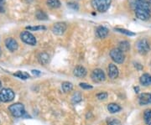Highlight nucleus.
<instances>
[{"label":"nucleus","instance_id":"f257e3e1","mask_svg":"<svg viewBox=\"0 0 151 125\" xmlns=\"http://www.w3.org/2000/svg\"><path fill=\"white\" fill-rule=\"evenodd\" d=\"M135 15L138 19L141 20H148L151 16L150 5L146 4L145 3H142L139 1L135 2Z\"/></svg>","mask_w":151,"mask_h":125},{"label":"nucleus","instance_id":"f03ea898","mask_svg":"<svg viewBox=\"0 0 151 125\" xmlns=\"http://www.w3.org/2000/svg\"><path fill=\"white\" fill-rule=\"evenodd\" d=\"M112 0H92V5L95 10L105 13L110 8Z\"/></svg>","mask_w":151,"mask_h":125},{"label":"nucleus","instance_id":"7ed1b4c3","mask_svg":"<svg viewBox=\"0 0 151 125\" xmlns=\"http://www.w3.org/2000/svg\"><path fill=\"white\" fill-rule=\"evenodd\" d=\"M9 110L11 113V114L13 115L14 117H15V118H21L25 114L24 105L22 103H19L10 105L9 107Z\"/></svg>","mask_w":151,"mask_h":125},{"label":"nucleus","instance_id":"20e7f679","mask_svg":"<svg viewBox=\"0 0 151 125\" xmlns=\"http://www.w3.org/2000/svg\"><path fill=\"white\" fill-rule=\"evenodd\" d=\"M15 94L14 91L9 88H4L0 92V100L4 103H9L14 100Z\"/></svg>","mask_w":151,"mask_h":125},{"label":"nucleus","instance_id":"39448f33","mask_svg":"<svg viewBox=\"0 0 151 125\" xmlns=\"http://www.w3.org/2000/svg\"><path fill=\"white\" fill-rule=\"evenodd\" d=\"M110 56L112 60L118 63V64H122L125 60V56L123 51H121L119 48H114L110 51Z\"/></svg>","mask_w":151,"mask_h":125},{"label":"nucleus","instance_id":"423d86ee","mask_svg":"<svg viewBox=\"0 0 151 125\" xmlns=\"http://www.w3.org/2000/svg\"><path fill=\"white\" fill-rule=\"evenodd\" d=\"M136 48L140 54H147L150 50V45L146 39H142L136 44Z\"/></svg>","mask_w":151,"mask_h":125},{"label":"nucleus","instance_id":"0eeeda50","mask_svg":"<svg viewBox=\"0 0 151 125\" xmlns=\"http://www.w3.org/2000/svg\"><path fill=\"white\" fill-rule=\"evenodd\" d=\"M20 39L23 42H24L29 45H35L37 43V40L32 34L29 31H23L20 34Z\"/></svg>","mask_w":151,"mask_h":125},{"label":"nucleus","instance_id":"6e6552de","mask_svg":"<svg viewBox=\"0 0 151 125\" xmlns=\"http://www.w3.org/2000/svg\"><path fill=\"white\" fill-rule=\"evenodd\" d=\"M91 78L93 82H102L105 81L106 76L103 70L101 69H95L91 74Z\"/></svg>","mask_w":151,"mask_h":125},{"label":"nucleus","instance_id":"1a4fd4ad","mask_svg":"<svg viewBox=\"0 0 151 125\" xmlns=\"http://www.w3.org/2000/svg\"><path fill=\"white\" fill-rule=\"evenodd\" d=\"M66 24L64 22H58L56 24H55L52 27V32L54 33L56 35H61L63 34L65 31L66 30Z\"/></svg>","mask_w":151,"mask_h":125},{"label":"nucleus","instance_id":"9d476101","mask_svg":"<svg viewBox=\"0 0 151 125\" xmlns=\"http://www.w3.org/2000/svg\"><path fill=\"white\" fill-rule=\"evenodd\" d=\"M5 45L6 47H7V49L9 50H10V51H12V52L17 50H18V47H19L18 42H17L13 38L6 39Z\"/></svg>","mask_w":151,"mask_h":125},{"label":"nucleus","instance_id":"9b49d317","mask_svg":"<svg viewBox=\"0 0 151 125\" xmlns=\"http://www.w3.org/2000/svg\"><path fill=\"white\" fill-rule=\"evenodd\" d=\"M139 103L140 105H148L151 104L150 93H141L139 96Z\"/></svg>","mask_w":151,"mask_h":125},{"label":"nucleus","instance_id":"f8f14e48","mask_svg":"<svg viewBox=\"0 0 151 125\" xmlns=\"http://www.w3.org/2000/svg\"><path fill=\"white\" fill-rule=\"evenodd\" d=\"M108 76L111 79H116L119 76V69L114 64H109L108 65Z\"/></svg>","mask_w":151,"mask_h":125},{"label":"nucleus","instance_id":"ddd939ff","mask_svg":"<svg viewBox=\"0 0 151 125\" xmlns=\"http://www.w3.org/2000/svg\"><path fill=\"white\" fill-rule=\"evenodd\" d=\"M108 29L104 26H98L96 29V36L99 39H104L108 36Z\"/></svg>","mask_w":151,"mask_h":125},{"label":"nucleus","instance_id":"4468645a","mask_svg":"<svg viewBox=\"0 0 151 125\" xmlns=\"http://www.w3.org/2000/svg\"><path fill=\"white\" fill-rule=\"evenodd\" d=\"M74 75L77 77H85L86 75V68L82 65H77L76 66L75 69H74Z\"/></svg>","mask_w":151,"mask_h":125},{"label":"nucleus","instance_id":"2eb2a0df","mask_svg":"<svg viewBox=\"0 0 151 125\" xmlns=\"http://www.w3.org/2000/svg\"><path fill=\"white\" fill-rule=\"evenodd\" d=\"M139 82L143 86H150L151 85V75L150 74H144L139 78Z\"/></svg>","mask_w":151,"mask_h":125},{"label":"nucleus","instance_id":"dca6fc26","mask_svg":"<svg viewBox=\"0 0 151 125\" xmlns=\"http://www.w3.org/2000/svg\"><path fill=\"white\" fill-rule=\"evenodd\" d=\"M38 60L42 65H46L50 61V55L45 52H42L38 55Z\"/></svg>","mask_w":151,"mask_h":125},{"label":"nucleus","instance_id":"f3484780","mask_svg":"<svg viewBox=\"0 0 151 125\" xmlns=\"http://www.w3.org/2000/svg\"><path fill=\"white\" fill-rule=\"evenodd\" d=\"M108 110L109 111V113H111V114H115V113H119V111L121 110V107L119 106V104L110 103L108 105Z\"/></svg>","mask_w":151,"mask_h":125},{"label":"nucleus","instance_id":"a211bd4d","mask_svg":"<svg viewBox=\"0 0 151 125\" xmlns=\"http://www.w3.org/2000/svg\"><path fill=\"white\" fill-rule=\"evenodd\" d=\"M119 49L123 51V52H127L130 50V44L129 42L126 41V40H124V41H121L119 43Z\"/></svg>","mask_w":151,"mask_h":125},{"label":"nucleus","instance_id":"6ab92c4d","mask_svg":"<svg viewBox=\"0 0 151 125\" xmlns=\"http://www.w3.org/2000/svg\"><path fill=\"white\" fill-rule=\"evenodd\" d=\"M61 87H62V90L65 93H69V92H70L72 90L73 85H72V83H70L69 82H64L61 84Z\"/></svg>","mask_w":151,"mask_h":125},{"label":"nucleus","instance_id":"aec40b11","mask_svg":"<svg viewBox=\"0 0 151 125\" xmlns=\"http://www.w3.org/2000/svg\"><path fill=\"white\" fill-rule=\"evenodd\" d=\"M47 5L50 6L52 9H58L60 7V0H47Z\"/></svg>","mask_w":151,"mask_h":125},{"label":"nucleus","instance_id":"412c9836","mask_svg":"<svg viewBox=\"0 0 151 125\" xmlns=\"http://www.w3.org/2000/svg\"><path fill=\"white\" fill-rule=\"evenodd\" d=\"M82 99V97H81V94L79 92H76V93H73L72 97H71V101L73 103H80Z\"/></svg>","mask_w":151,"mask_h":125},{"label":"nucleus","instance_id":"4be33fe9","mask_svg":"<svg viewBox=\"0 0 151 125\" xmlns=\"http://www.w3.org/2000/svg\"><path fill=\"white\" fill-rule=\"evenodd\" d=\"M35 16L39 20H47L48 19L47 14L43 10H38L35 14Z\"/></svg>","mask_w":151,"mask_h":125},{"label":"nucleus","instance_id":"5701e85b","mask_svg":"<svg viewBox=\"0 0 151 125\" xmlns=\"http://www.w3.org/2000/svg\"><path fill=\"white\" fill-rule=\"evenodd\" d=\"M14 76H16V77H19L20 79H23V80H25V79H28V78L30 77L29 75V73L24 72V71H18V72L14 74Z\"/></svg>","mask_w":151,"mask_h":125},{"label":"nucleus","instance_id":"b1692460","mask_svg":"<svg viewBox=\"0 0 151 125\" xmlns=\"http://www.w3.org/2000/svg\"><path fill=\"white\" fill-rule=\"evenodd\" d=\"M115 30L119 33H122L124 34H126L128 36H134L135 34H136L135 33L132 32V31H129V30L125 29H121V28H117V29H115Z\"/></svg>","mask_w":151,"mask_h":125},{"label":"nucleus","instance_id":"393cba45","mask_svg":"<svg viewBox=\"0 0 151 125\" xmlns=\"http://www.w3.org/2000/svg\"><path fill=\"white\" fill-rule=\"evenodd\" d=\"M144 119L145 123L149 124L151 121V109H146L144 113Z\"/></svg>","mask_w":151,"mask_h":125},{"label":"nucleus","instance_id":"a878e982","mask_svg":"<svg viewBox=\"0 0 151 125\" xmlns=\"http://www.w3.org/2000/svg\"><path fill=\"white\" fill-rule=\"evenodd\" d=\"M108 125H121V122L115 118H110L107 121Z\"/></svg>","mask_w":151,"mask_h":125},{"label":"nucleus","instance_id":"bb28decb","mask_svg":"<svg viewBox=\"0 0 151 125\" xmlns=\"http://www.w3.org/2000/svg\"><path fill=\"white\" fill-rule=\"evenodd\" d=\"M26 29L30 30V31H38V30H44L46 28L43 25H39V26H28V27H26Z\"/></svg>","mask_w":151,"mask_h":125},{"label":"nucleus","instance_id":"cd10ccee","mask_svg":"<svg viewBox=\"0 0 151 125\" xmlns=\"http://www.w3.org/2000/svg\"><path fill=\"white\" fill-rule=\"evenodd\" d=\"M97 98L99 99V100H104L106 98H108V93H98L97 95Z\"/></svg>","mask_w":151,"mask_h":125},{"label":"nucleus","instance_id":"c85d7f7f","mask_svg":"<svg viewBox=\"0 0 151 125\" xmlns=\"http://www.w3.org/2000/svg\"><path fill=\"white\" fill-rule=\"evenodd\" d=\"M79 86H80V87H81L82 89H85V90H88V89H92V86L89 85V84H87V83H84V82L80 83V84H79Z\"/></svg>","mask_w":151,"mask_h":125},{"label":"nucleus","instance_id":"c756f323","mask_svg":"<svg viewBox=\"0 0 151 125\" xmlns=\"http://www.w3.org/2000/svg\"><path fill=\"white\" fill-rule=\"evenodd\" d=\"M5 1L6 0H0V13L5 12Z\"/></svg>","mask_w":151,"mask_h":125},{"label":"nucleus","instance_id":"7c9ffc66","mask_svg":"<svg viewBox=\"0 0 151 125\" xmlns=\"http://www.w3.org/2000/svg\"><path fill=\"white\" fill-rule=\"evenodd\" d=\"M68 6H69L70 8H71V9H75V10H78V9H79L78 4H75V3H68Z\"/></svg>","mask_w":151,"mask_h":125},{"label":"nucleus","instance_id":"2f4dec72","mask_svg":"<svg viewBox=\"0 0 151 125\" xmlns=\"http://www.w3.org/2000/svg\"><path fill=\"white\" fill-rule=\"evenodd\" d=\"M31 71H32L33 75H35V76H40L41 74V72L40 71H38V70H32Z\"/></svg>","mask_w":151,"mask_h":125},{"label":"nucleus","instance_id":"473e14b6","mask_svg":"<svg viewBox=\"0 0 151 125\" xmlns=\"http://www.w3.org/2000/svg\"><path fill=\"white\" fill-rule=\"evenodd\" d=\"M139 2H142V3H145L146 4H149V5L151 6V0H138Z\"/></svg>","mask_w":151,"mask_h":125},{"label":"nucleus","instance_id":"72a5a7b5","mask_svg":"<svg viewBox=\"0 0 151 125\" xmlns=\"http://www.w3.org/2000/svg\"><path fill=\"white\" fill-rule=\"evenodd\" d=\"M138 67V69L139 70H141V69H143V66L142 65H140V64H135V67Z\"/></svg>","mask_w":151,"mask_h":125},{"label":"nucleus","instance_id":"f704fd0d","mask_svg":"<svg viewBox=\"0 0 151 125\" xmlns=\"http://www.w3.org/2000/svg\"><path fill=\"white\" fill-rule=\"evenodd\" d=\"M134 90H135V93H139V88L138 87H134Z\"/></svg>","mask_w":151,"mask_h":125},{"label":"nucleus","instance_id":"c9c22d12","mask_svg":"<svg viewBox=\"0 0 151 125\" xmlns=\"http://www.w3.org/2000/svg\"><path fill=\"white\" fill-rule=\"evenodd\" d=\"M2 87V82H0V87Z\"/></svg>","mask_w":151,"mask_h":125},{"label":"nucleus","instance_id":"e433bc0d","mask_svg":"<svg viewBox=\"0 0 151 125\" xmlns=\"http://www.w3.org/2000/svg\"><path fill=\"white\" fill-rule=\"evenodd\" d=\"M149 125H151V121L150 122V123H149Z\"/></svg>","mask_w":151,"mask_h":125},{"label":"nucleus","instance_id":"4c0bfd02","mask_svg":"<svg viewBox=\"0 0 151 125\" xmlns=\"http://www.w3.org/2000/svg\"><path fill=\"white\" fill-rule=\"evenodd\" d=\"M0 102H1V100H0Z\"/></svg>","mask_w":151,"mask_h":125}]
</instances>
